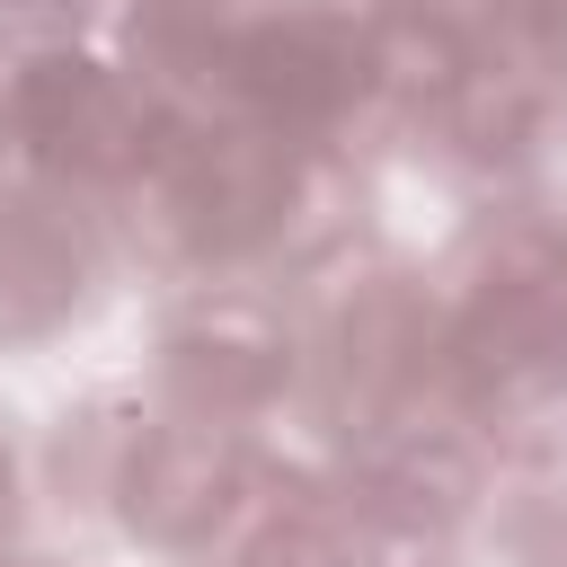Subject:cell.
Returning <instances> with one entry per match:
<instances>
[{
    "label": "cell",
    "instance_id": "obj_5",
    "mask_svg": "<svg viewBox=\"0 0 567 567\" xmlns=\"http://www.w3.org/2000/svg\"><path fill=\"white\" fill-rule=\"evenodd\" d=\"M284 159L266 151V142H213V151H195V168H186V204L204 213V230H221V239H248L275 204H284Z\"/></svg>",
    "mask_w": 567,
    "mask_h": 567
},
{
    "label": "cell",
    "instance_id": "obj_1",
    "mask_svg": "<svg viewBox=\"0 0 567 567\" xmlns=\"http://www.w3.org/2000/svg\"><path fill=\"white\" fill-rule=\"evenodd\" d=\"M558 337H567V248L540 239V248H523L487 275V292L470 310V354L478 363H523Z\"/></svg>",
    "mask_w": 567,
    "mask_h": 567
},
{
    "label": "cell",
    "instance_id": "obj_4",
    "mask_svg": "<svg viewBox=\"0 0 567 567\" xmlns=\"http://www.w3.org/2000/svg\"><path fill=\"white\" fill-rule=\"evenodd\" d=\"M18 115H27V133H35L44 151H62V159H106V151L124 142L115 89H106L97 71H80V62H44V71L27 80Z\"/></svg>",
    "mask_w": 567,
    "mask_h": 567
},
{
    "label": "cell",
    "instance_id": "obj_3",
    "mask_svg": "<svg viewBox=\"0 0 567 567\" xmlns=\"http://www.w3.org/2000/svg\"><path fill=\"white\" fill-rule=\"evenodd\" d=\"M239 80H248V97L275 106L284 124H310V115H328V106L354 89V62H346L328 35L284 27V35H257V44L239 53Z\"/></svg>",
    "mask_w": 567,
    "mask_h": 567
},
{
    "label": "cell",
    "instance_id": "obj_6",
    "mask_svg": "<svg viewBox=\"0 0 567 567\" xmlns=\"http://www.w3.org/2000/svg\"><path fill=\"white\" fill-rule=\"evenodd\" d=\"M0 487H9V470H0Z\"/></svg>",
    "mask_w": 567,
    "mask_h": 567
},
{
    "label": "cell",
    "instance_id": "obj_2",
    "mask_svg": "<svg viewBox=\"0 0 567 567\" xmlns=\"http://www.w3.org/2000/svg\"><path fill=\"white\" fill-rule=\"evenodd\" d=\"M221 496H230V452L213 434H159L133 470V523L151 532H195L221 514Z\"/></svg>",
    "mask_w": 567,
    "mask_h": 567
}]
</instances>
